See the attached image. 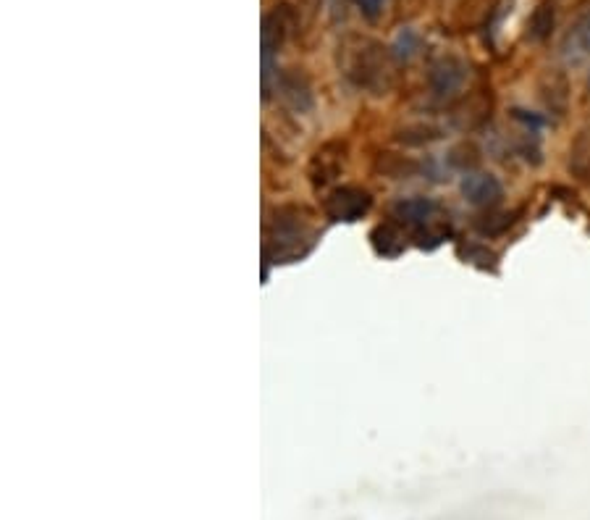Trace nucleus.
I'll return each mask as SVG.
<instances>
[{"instance_id": "1", "label": "nucleus", "mask_w": 590, "mask_h": 520, "mask_svg": "<svg viewBox=\"0 0 590 520\" xmlns=\"http://www.w3.org/2000/svg\"><path fill=\"white\" fill-rule=\"evenodd\" d=\"M370 195L365 190H357V187H339L328 195L326 200V213L328 218L334 221H357L365 213L370 211Z\"/></svg>"}, {"instance_id": "2", "label": "nucleus", "mask_w": 590, "mask_h": 520, "mask_svg": "<svg viewBox=\"0 0 590 520\" xmlns=\"http://www.w3.org/2000/svg\"><path fill=\"white\" fill-rule=\"evenodd\" d=\"M289 208H281L276 211V218H273V242L278 245L276 258H286V255H302V247L299 242L305 239V224L299 213L294 211V216H286Z\"/></svg>"}, {"instance_id": "3", "label": "nucleus", "mask_w": 590, "mask_h": 520, "mask_svg": "<svg viewBox=\"0 0 590 520\" xmlns=\"http://www.w3.org/2000/svg\"><path fill=\"white\" fill-rule=\"evenodd\" d=\"M462 195H465L467 203L478 205V208H486V205H496L504 195L499 179L493 174H467L462 179Z\"/></svg>"}, {"instance_id": "4", "label": "nucleus", "mask_w": 590, "mask_h": 520, "mask_svg": "<svg viewBox=\"0 0 590 520\" xmlns=\"http://www.w3.org/2000/svg\"><path fill=\"white\" fill-rule=\"evenodd\" d=\"M562 58L567 64H585L590 61V11L580 16L562 40Z\"/></svg>"}, {"instance_id": "5", "label": "nucleus", "mask_w": 590, "mask_h": 520, "mask_svg": "<svg viewBox=\"0 0 590 520\" xmlns=\"http://www.w3.org/2000/svg\"><path fill=\"white\" fill-rule=\"evenodd\" d=\"M462 85H465V66L459 64V61L446 58V61L433 66L431 90L436 92L438 98H449V95H454Z\"/></svg>"}, {"instance_id": "6", "label": "nucleus", "mask_w": 590, "mask_h": 520, "mask_svg": "<svg viewBox=\"0 0 590 520\" xmlns=\"http://www.w3.org/2000/svg\"><path fill=\"white\" fill-rule=\"evenodd\" d=\"M436 203L428 200V197H410V200H402L396 203L394 213L396 218L407 226H415V229H428L436 218Z\"/></svg>"}, {"instance_id": "7", "label": "nucleus", "mask_w": 590, "mask_h": 520, "mask_svg": "<svg viewBox=\"0 0 590 520\" xmlns=\"http://www.w3.org/2000/svg\"><path fill=\"white\" fill-rule=\"evenodd\" d=\"M284 19H281V11H273V14L265 16L263 22V79L268 82V74L273 69V56L278 53L281 43H284Z\"/></svg>"}, {"instance_id": "8", "label": "nucleus", "mask_w": 590, "mask_h": 520, "mask_svg": "<svg viewBox=\"0 0 590 520\" xmlns=\"http://www.w3.org/2000/svg\"><path fill=\"white\" fill-rule=\"evenodd\" d=\"M415 50H417L415 32H412V29H404V32H399V37H396V43H394L396 58H410Z\"/></svg>"}, {"instance_id": "9", "label": "nucleus", "mask_w": 590, "mask_h": 520, "mask_svg": "<svg viewBox=\"0 0 590 520\" xmlns=\"http://www.w3.org/2000/svg\"><path fill=\"white\" fill-rule=\"evenodd\" d=\"M357 8H360V14L368 19V22H375L378 16L383 14V6H386V0H354Z\"/></svg>"}]
</instances>
